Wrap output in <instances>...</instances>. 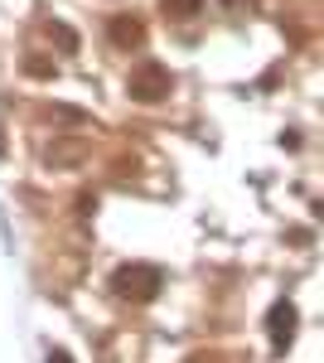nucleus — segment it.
Here are the masks:
<instances>
[{
	"mask_svg": "<svg viewBox=\"0 0 324 363\" xmlns=\"http://www.w3.org/2000/svg\"><path fill=\"white\" fill-rule=\"evenodd\" d=\"M164 286V272L160 267H150V262H131V267H116V277H111V291L121 296V301H131V306H145V301H155Z\"/></svg>",
	"mask_w": 324,
	"mask_h": 363,
	"instance_id": "obj_1",
	"label": "nucleus"
},
{
	"mask_svg": "<svg viewBox=\"0 0 324 363\" xmlns=\"http://www.w3.org/2000/svg\"><path fill=\"white\" fill-rule=\"evenodd\" d=\"M169 87H174V78H169L164 63H140V68H131V78H126V92H131L135 102H160Z\"/></svg>",
	"mask_w": 324,
	"mask_h": 363,
	"instance_id": "obj_2",
	"label": "nucleus"
},
{
	"mask_svg": "<svg viewBox=\"0 0 324 363\" xmlns=\"http://www.w3.org/2000/svg\"><path fill=\"white\" fill-rule=\"evenodd\" d=\"M296 306H291V301H276V306L267 310V335H271V344H276V349H286V344H291V339H296Z\"/></svg>",
	"mask_w": 324,
	"mask_h": 363,
	"instance_id": "obj_3",
	"label": "nucleus"
},
{
	"mask_svg": "<svg viewBox=\"0 0 324 363\" xmlns=\"http://www.w3.org/2000/svg\"><path fill=\"white\" fill-rule=\"evenodd\" d=\"M111 39H116L121 49H131V44L145 39V25H140L135 15H116V20H111Z\"/></svg>",
	"mask_w": 324,
	"mask_h": 363,
	"instance_id": "obj_4",
	"label": "nucleus"
},
{
	"mask_svg": "<svg viewBox=\"0 0 324 363\" xmlns=\"http://www.w3.org/2000/svg\"><path fill=\"white\" fill-rule=\"evenodd\" d=\"M203 10V0H164V15H174V20H189Z\"/></svg>",
	"mask_w": 324,
	"mask_h": 363,
	"instance_id": "obj_5",
	"label": "nucleus"
},
{
	"mask_svg": "<svg viewBox=\"0 0 324 363\" xmlns=\"http://www.w3.org/2000/svg\"><path fill=\"white\" fill-rule=\"evenodd\" d=\"M49 34H54L63 49H78V39H73V29H68V25H49Z\"/></svg>",
	"mask_w": 324,
	"mask_h": 363,
	"instance_id": "obj_6",
	"label": "nucleus"
},
{
	"mask_svg": "<svg viewBox=\"0 0 324 363\" xmlns=\"http://www.w3.org/2000/svg\"><path fill=\"white\" fill-rule=\"evenodd\" d=\"M25 68L34 73V78H54V63H49V58H29Z\"/></svg>",
	"mask_w": 324,
	"mask_h": 363,
	"instance_id": "obj_7",
	"label": "nucleus"
},
{
	"mask_svg": "<svg viewBox=\"0 0 324 363\" xmlns=\"http://www.w3.org/2000/svg\"><path fill=\"white\" fill-rule=\"evenodd\" d=\"M49 363H73V354H63V349H54V354H49Z\"/></svg>",
	"mask_w": 324,
	"mask_h": 363,
	"instance_id": "obj_8",
	"label": "nucleus"
},
{
	"mask_svg": "<svg viewBox=\"0 0 324 363\" xmlns=\"http://www.w3.org/2000/svg\"><path fill=\"white\" fill-rule=\"evenodd\" d=\"M189 363H223V359H218V354H194Z\"/></svg>",
	"mask_w": 324,
	"mask_h": 363,
	"instance_id": "obj_9",
	"label": "nucleus"
},
{
	"mask_svg": "<svg viewBox=\"0 0 324 363\" xmlns=\"http://www.w3.org/2000/svg\"><path fill=\"white\" fill-rule=\"evenodd\" d=\"M223 5H242V0H223Z\"/></svg>",
	"mask_w": 324,
	"mask_h": 363,
	"instance_id": "obj_10",
	"label": "nucleus"
},
{
	"mask_svg": "<svg viewBox=\"0 0 324 363\" xmlns=\"http://www.w3.org/2000/svg\"><path fill=\"white\" fill-rule=\"evenodd\" d=\"M0 150H5V140H0Z\"/></svg>",
	"mask_w": 324,
	"mask_h": 363,
	"instance_id": "obj_11",
	"label": "nucleus"
}]
</instances>
